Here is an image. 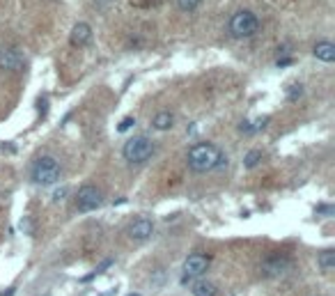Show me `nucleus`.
Returning a JSON list of instances; mask_svg holds the SVG:
<instances>
[{
	"label": "nucleus",
	"instance_id": "1",
	"mask_svg": "<svg viewBox=\"0 0 335 296\" xmlns=\"http://www.w3.org/2000/svg\"><path fill=\"white\" fill-rule=\"evenodd\" d=\"M220 166H227V156L211 142H198L188 150V168L193 172H209Z\"/></svg>",
	"mask_w": 335,
	"mask_h": 296
},
{
	"label": "nucleus",
	"instance_id": "2",
	"mask_svg": "<svg viewBox=\"0 0 335 296\" xmlns=\"http://www.w3.org/2000/svg\"><path fill=\"white\" fill-rule=\"evenodd\" d=\"M227 28H230V35L234 37V39H248V37H253L257 30H260V19H257L250 10H239L232 14Z\"/></svg>",
	"mask_w": 335,
	"mask_h": 296
},
{
	"label": "nucleus",
	"instance_id": "3",
	"mask_svg": "<svg viewBox=\"0 0 335 296\" xmlns=\"http://www.w3.org/2000/svg\"><path fill=\"white\" fill-rule=\"evenodd\" d=\"M32 181L39 186H51L60 179V163L53 159V156H41V159L35 161L30 172Z\"/></svg>",
	"mask_w": 335,
	"mask_h": 296
},
{
	"label": "nucleus",
	"instance_id": "4",
	"mask_svg": "<svg viewBox=\"0 0 335 296\" xmlns=\"http://www.w3.org/2000/svg\"><path fill=\"white\" fill-rule=\"evenodd\" d=\"M122 154H124V159L129 161V163H145V161L154 154V142H152L147 136L129 138V140L124 142Z\"/></svg>",
	"mask_w": 335,
	"mask_h": 296
},
{
	"label": "nucleus",
	"instance_id": "5",
	"mask_svg": "<svg viewBox=\"0 0 335 296\" xmlns=\"http://www.w3.org/2000/svg\"><path fill=\"white\" fill-rule=\"evenodd\" d=\"M101 202H104V195L97 186L87 184L78 188V195H76V209L78 211H94L101 207Z\"/></svg>",
	"mask_w": 335,
	"mask_h": 296
},
{
	"label": "nucleus",
	"instance_id": "6",
	"mask_svg": "<svg viewBox=\"0 0 335 296\" xmlns=\"http://www.w3.org/2000/svg\"><path fill=\"white\" fill-rule=\"evenodd\" d=\"M209 269V257L207 255H200V253H195V255H188L184 262V278H181V282H188L190 278H198L202 276V273Z\"/></svg>",
	"mask_w": 335,
	"mask_h": 296
},
{
	"label": "nucleus",
	"instance_id": "7",
	"mask_svg": "<svg viewBox=\"0 0 335 296\" xmlns=\"http://www.w3.org/2000/svg\"><path fill=\"white\" fill-rule=\"evenodd\" d=\"M290 269V260L285 255H269L264 262H262V273L266 278H278Z\"/></svg>",
	"mask_w": 335,
	"mask_h": 296
},
{
	"label": "nucleus",
	"instance_id": "8",
	"mask_svg": "<svg viewBox=\"0 0 335 296\" xmlns=\"http://www.w3.org/2000/svg\"><path fill=\"white\" fill-rule=\"evenodd\" d=\"M25 67V58L16 48H0V69L3 71H21Z\"/></svg>",
	"mask_w": 335,
	"mask_h": 296
},
{
	"label": "nucleus",
	"instance_id": "9",
	"mask_svg": "<svg viewBox=\"0 0 335 296\" xmlns=\"http://www.w3.org/2000/svg\"><path fill=\"white\" fill-rule=\"evenodd\" d=\"M152 234H154V223L150 218H138L129 225V236L135 241H147Z\"/></svg>",
	"mask_w": 335,
	"mask_h": 296
},
{
	"label": "nucleus",
	"instance_id": "10",
	"mask_svg": "<svg viewBox=\"0 0 335 296\" xmlns=\"http://www.w3.org/2000/svg\"><path fill=\"white\" fill-rule=\"evenodd\" d=\"M71 44L74 46H85V44H90V39H92V28L87 23H76L74 25V30H71Z\"/></svg>",
	"mask_w": 335,
	"mask_h": 296
},
{
	"label": "nucleus",
	"instance_id": "11",
	"mask_svg": "<svg viewBox=\"0 0 335 296\" xmlns=\"http://www.w3.org/2000/svg\"><path fill=\"white\" fill-rule=\"evenodd\" d=\"M312 53H315L317 60L326 62V65L335 62V46L330 44V41H317L315 48H312Z\"/></svg>",
	"mask_w": 335,
	"mask_h": 296
},
{
	"label": "nucleus",
	"instance_id": "12",
	"mask_svg": "<svg viewBox=\"0 0 335 296\" xmlns=\"http://www.w3.org/2000/svg\"><path fill=\"white\" fill-rule=\"evenodd\" d=\"M172 124H175V117H172V113H168V111L152 117V126H154L156 131H168Z\"/></svg>",
	"mask_w": 335,
	"mask_h": 296
},
{
	"label": "nucleus",
	"instance_id": "13",
	"mask_svg": "<svg viewBox=\"0 0 335 296\" xmlns=\"http://www.w3.org/2000/svg\"><path fill=\"white\" fill-rule=\"evenodd\" d=\"M266 124H269V117H255V120H246V122H241L239 129L244 131V133H257V131H262Z\"/></svg>",
	"mask_w": 335,
	"mask_h": 296
},
{
	"label": "nucleus",
	"instance_id": "14",
	"mask_svg": "<svg viewBox=\"0 0 335 296\" xmlns=\"http://www.w3.org/2000/svg\"><path fill=\"white\" fill-rule=\"evenodd\" d=\"M317 264H319V269H324V271H330V269L335 266V251L333 248L319 251V255H317Z\"/></svg>",
	"mask_w": 335,
	"mask_h": 296
},
{
	"label": "nucleus",
	"instance_id": "15",
	"mask_svg": "<svg viewBox=\"0 0 335 296\" xmlns=\"http://www.w3.org/2000/svg\"><path fill=\"white\" fill-rule=\"evenodd\" d=\"M216 294H218V289L209 280H200L193 285V296H216Z\"/></svg>",
	"mask_w": 335,
	"mask_h": 296
},
{
	"label": "nucleus",
	"instance_id": "16",
	"mask_svg": "<svg viewBox=\"0 0 335 296\" xmlns=\"http://www.w3.org/2000/svg\"><path fill=\"white\" fill-rule=\"evenodd\" d=\"M260 161H262V152H260V150H253V152H248V154H246L244 166H246V168H255Z\"/></svg>",
	"mask_w": 335,
	"mask_h": 296
},
{
	"label": "nucleus",
	"instance_id": "17",
	"mask_svg": "<svg viewBox=\"0 0 335 296\" xmlns=\"http://www.w3.org/2000/svg\"><path fill=\"white\" fill-rule=\"evenodd\" d=\"M200 3H202V0H177L179 10H184V12H193V10H198V7H200Z\"/></svg>",
	"mask_w": 335,
	"mask_h": 296
},
{
	"label": "nucleus",
	"instance_id": "18",
	"mask_svg": "<svg viewBox=\"0 0 335 296\" xmlns=\"http://www.w3.org/2000/svg\"><path fill=\"white\" fill-rule=\"evenodd\" d=\"M301 92H303V87H301V85H292L290 90H287V99H290V101H296V99L301 96Z\"/></svg>",
	"mask_w": 335,
	"mask_h": 296
},
{
	"label": "nucleus",
	"instance_id": "19",
	"mask_svg": "<svg viewBox=\"0 0 335 296\" xmlns=\"http://www.w3.org/2000/svg\"><path fill=\"white\" fill-rule=\"evenodd\" d=\"M133 124H135V120H133V117H126L124 122H120V126H117V129H120V131H126V129H131V126H133Z\"/></svg>",
	"mask_w": 335,
	"mask_h": 296
},
{
	"label": "nucleus",
	"instance_id": "20",
	"mask_svg": "<svg viewBox=\"0 0 335 296\" xmlns=\"http://www.w3.org/2000/svg\"><path fill=\"white\" fill-rule=\"evenodd\" d=\"M317 214H324V216H330V214H333V207H330V205H319V207H317Z\"/></svg>",
	"mask_w": 335,
	"mask_h": 296
},
{
	"label": "nucleus",
	"instance_id": "21",
	"mask_svg": "<svg viewBox=\"0 0 335 296\" xmlns=\"http://www.w3.org/2000/svg\"><path fill=\"white\" fill-rule=\"evenodd\" d=\"M67 191H69V188H60V191H58V193H55V195H53V200H55V202H58V200H62V198L67 195Z\"/></svg>",
	"mask_w": 335,
	"mask_h": 296
},
{
	"label": "nucleus",
	"instance_id": "22",
	"mask_svg": "<svg viewBox=\"0 0 335 296\" xmlns=\"http://www.w3.org/2000/svg\"><path fill=\"white\" fill-rule=\"evenodd\" d=\"M292 65V58H278V67H290Z\"/></svg>",
	"mask_w": 335,
	"mask_h": 296
},
{
	"label": "nucleus",
	"instance_id": "23",
	"mask_svg": "<svg viewBox=\"0 0 335 296\" xmlns=\"http://www.w3.org/2000/svg\"><path fill=\"white\" fill-rule=\"evenodd\" d=\"M94 3H97V5H99V7H106V5H110L113 0H94Z\"/></svg>",
	"mask_w": 335,
	"mask_h": 296
},
{
	"label": "nucleus",
	"instance_id": "24",
	"mask_svg": "<svg viewBox=\"0 0 335 296\" xmlns=\"http://www.w3.org/2000/svg\"><path fill=\"white\" fill-rule=\"evenodd\" d=\"M129 296H140V294H129Z\"/></svg>",
	"mask_w": 335,
	"mask_h": 296
}]
</instances>
